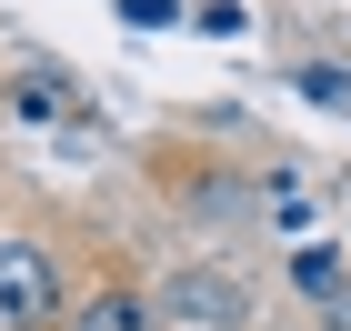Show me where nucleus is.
I'll list each match as a JSON object with an SVG mask.
<instances>
[{
    "label": "nucleus",
    "instance_id": "7",
    "mask_svg": "<svg viewBox=\"0 0 351 331\" xmlns=\"http://www.w3.org/2000/svg\"><path fill=\"white\" fill-rule=\"evenodd\" d=\"M121 21H131V30H181L191 10H181V0H121Z\"/></svg>",
    "mask_w": 351,
    "mask_h": 331
},
{
    "label": "nucleus",
    "instance_id": "4",
    "mask_svg": "<svg viewBox=\"0 0 351 331\" xmlns=\"http://www.w3.org/2000/svg\"><path fill=\"white\" fill-rule=\"evenodd\" d=\"M60 331H161V302H151V291H131V281H101V291H90Z\"/></svg>",
    "mask_w": 351,
    "mask_h": 331
},
{
    "label": "nucleus",
    "instance_id": "2",
    "mask_svg": "<svg viewBox=\"0 0 351 331\" xmlns=\"http://www.w3.org/2000/svg\"><path fill=\"white\" fill-rule=\"evenodd\" d=\"M0 321L21 331H60V271L30 231H0Z\"/></svg>",
    "mask_w": 351,
    "mask_h": 331
},
{
    "label": "nucleus",
    "instance_id": "6",
    "mask_svg": "<svg viewBox=\"0 0 351 331\" xmlns=\"http://www.w3.org/2000/svg\"><path fill=\"white\" fill-rule=\"evenodd\" d=\"M191 30H211V40H241V30H251V10H241V0H211V10H191Z\"/></svg>",
    "mask_w": 351,
    "mask_h": 331
},
{
    "label": "nucleus",
    "instance_id": "5",
    "mask_svg": "<svg viewBox=\"0 0 351 331\" xmlns=\"http://www.w3.org/2000/svg\"><path fill=\"white\" fill-rule=\"evenodd\" d=\"M291 81L311 90V101H341V110H351V71H341V60H301Z\"/></svg>",
    "mask_w": 351,
    "mask_h": 331
},
{
    "label": "nucleus",
    "instance_id": "3",
    "mask_svg": "<svg viewBox=\"0 0 351 331\" xmlns=\"http://www.w3.org/2000/svg\"><path fill=\"white\" fill-rule=\"evenodd\" d=\"M291 291H301L311 311H322L331 331H351V261H341V251L301 241V251H291Z\"/></svg>",
    "mask_w": 351,
    "mask_h": 331
},
{
    "label": "nucleus",
    "instance_id": "1",
    "mask_svg": "<svg viewBox=\"0 0 351 331\" xmlns=\"http://www.w3.org/2000/svg\"><path fill=\"white\" fill-rule=\"evenodd\" d=\"M151 302H161V321H181V331H241V321H251V271L181 261V271H171Z\"/></svg>",
    "mask_w": 351,
    "mask_h": 331
}]
</instances>
